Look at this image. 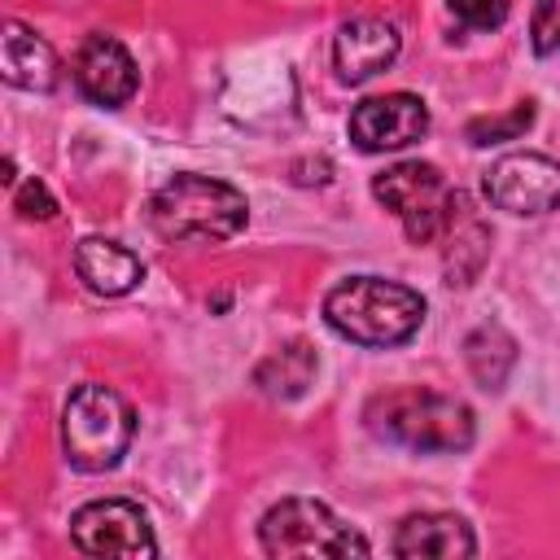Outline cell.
<instances>
[{"label":"cell","mask_w":560,"mask_h":560,"mask_svg":"<svg viewBox=\"0 0 560 560\" xmlns=\"http://www.w3.org/2000/svg\"><path fill=\"white\" fill-rule=\"evenodd\" d=\"M368 433H376L389 446H407L420 455H455L468 451L477 438L472 407L455 394H438L424 385H398L385 394H372L363 407Z\"/></svg>","instance_id":"1"},{"label":"cell","mask_w":560,"mask_h":560,"mask_svg":"<svg viewBox=\"0 0 560 560\" xmlns=\"http://www.w3.org/2000/svg\"><path fill=\"white\" fill-rule=\"evenodd\" d=\"M324 319L354 346H402L424 324V298L398 280L381 276H350L324 293Z\"/></svg>","instance_id":"2"},{"label":"cell","mask_w":560,"mask_h":560,"mask_svg":"<svg viewBox=\"0 0 560 560\" xmlns=\"http://www.w3.org/2000/svg\"><path fill=\"white\" fill-rule=\"evenodd\" d=\"M245 219H249V206H245L241 188L210 179V175H192V171L166 179L149 201V223L166 241L214 245V241L236 236L245 228Z\"/></svg>","instance_id":"3"},{"label":"cell","mask_w":560,"mask_h":560,"mask_svg":"<svg viewBox=\"0 0 560 560\" xmlns=\"http://www.w3.org/2000/svg\"><path fill=\"white\" fill-rule=\"evenodd\" d=\"M136 433L131 402L109 385H79L61 407V451L79 472H109Z\"/></svg>","instance_id":"4"},{"label":"cell","mask_w":560,"mask_h":560,"mask_svg":"<svg viewBox=\"0 0 560 560\" xmlns=\"http://www.w3.org/2000/svg\"><path fill=\"white\" fill-rule=\"evenodd\" d=\"M372 197L402 223L407 241L416 245H433L446 232H455L464 197L446 184V175L433 162H394L372 179Z\"/></svg>","instance_id":"5"},{"label":"cell","mask_w":560,"mask_h":560,"mask_svg":"<svg viewBox=\"0 0 560 560\" xmlns=\"http://www.w3.org/2000/svg\"><path fill=\"white\" fill-rule=\"evenodd\" d=\"M267 556H368V538L319 499H280L258 521Z\"/></svg>","instance_id":"6"},{"label":"cell","mask_w":560,"mask_h":560,"mask_svg":"<svg viewBox=\"0 0 560 560\" xmlns=\"http://www.w3.org/2000/svg\"><path fill=\"white\" fill-rule=\"evenodd\" d=\"M70 538L83 556H158V538L149 529V516L131 499H92L70 516Z\"/></svg>","instance_id":"7"},{"label":"cell","mask_w":560,"mask_h":560,"mask_svg":"<svg viewBox=\"0 0 560 560\" xmlns=\"http://www.w3.org/2000/svg\"><path fill=\"white\" fill-rule=\"evenodd\" d=\"M486 201L508 214H551L560 210V162L547 153H508L486 179Z\"/></svg>","instance_id":"8"},{"label":"cell","mask_w":560,"mask_h":560,"mask_svg":"<svg viewBox=\"0 0 560 560\" xmlns=\"http://www.w3.org/2000/svg\"><path fill=\"white\" fill-rule=\"evenodd\" d=\"M429 131V105L411 92H385L368 96L350 114V140L363 153H394L416 144Z\"/></svg>","instance_id":"9"},{"label":"cell","mask_w":560,"mask_h":560,"mask_svg":"<svg viewBox=\"0 0 560 560\" xmlns=\"http://www.w3.org/2000/svg\"><path fill=\"white\" fill-rule=\"evenodd\" d=\"M70 79L92 105H105V109L127 105L136 96V83H140L131 52L114 35H101V31L79 39V48L70 57Z\"/></svg>","instance_id":"10"},{"label":"cell","mask_w":560,"mask_h":560,"mask_svg":"<svg viewBox=\"0 0 560 560\" xmlns=\"http://www.w3.org/2000/svg\"><path fill=\"white\" fill-rule=\"evenodd\" d=\"M402 35L385 18H350L332 39V66L341 83H368L385 66H394Z\"/></svg>","instance_id":"11"},{"label":"cell","mask_w":560,"mask_h":560,"mask_svg":"<svg viewBox=\"0 0 560 560\" xmlns=\"http://www.w3.org/2000/svg\"><path fill=\"white\" fill-rule=\"evenodd\" d=\"M389 551L420 560H455V556H477V538L468 521L455 512H411L398 521Z\"/></svg>","instance_id":"12"},{"label":"cell","mask_w":560,"mask_h":560,"mask_svg":"<svg viewBox=\"0 0 560 560\" xmlns=\"http://www.w3.org/2000/svg\"><path fill=\"white\" fill-rule=\"evenodd\" d=\"M74 271L79 280L101 293V298H122L144 280V262L140 254H131L127 245L109 241V236H88L74 245Z\"/></svg>","instance_id":"13"},{"label":"cell","mask_w":560,"mask_h":560,"mask_svg":"<svg viewBox=\"0 0 560 560\" xmlns=\"http://www.w3.org/2000/svg\"><path fill=\"white\" fill-rule=\"evenodd\" d=\"M0 66H4V79L13 88H26V92H48L61 79L52 44L44 35H35L31 26H22V22L4 26V35H0Z\"/></svg>","instance_id":"14"},{"label":"cell","mask_w":560,"mask_h":560,"mask_svg":"<svg viewBox=\"0 0 560 560\" xmlns=\"http://www.w3.org/2000/svg\"><path fill=\"white\" fill-rule=\"evenodd\" d=\"M311 376H315V350H311L306 341L280 346V350H276L271 359H262L258 372H254L258 389L271 394V398H298V394L311 385Z\"/></svg>","instance_id":"15"},{"label":"cell","mask_w":560,"mask_h":560,"mask_svg":"<svg viewBox=\"0 0 560 560\" xmlns=\"http://www.w3.org/2000/svg\"><path fill=\"white\" fill-rule=\"evenodd\" d=\"M464 359H468V372L477 376V385L486 389H503L512 363H516V341L499 328V324H481L468 341H464Z\"/></svg>","instance_id":"16"},{"label":"cell","mask_w":560,"mask_h":560,"mask_svg":"<svg viewBox=\"0 0 560 560\" xmlns=\"http://www.w3.org/2000/svg\"><path fill=\"white\" fill-rule=\"evenodd\" d=\"M529 122H534V101H521L508 114L472 118L468 122V144H503V140H516L521 131H529Z\"/></svg>","instance_id":"17"},{"label":"cell","mask_w":560,"mask_h":560,"mask_svg":"<svg viewBox=\"0 0 560 560\" xmlns=\"http://www.w3.org/2000/svg\"><path fill=\"white\" fill-rule=\"evenodd\" d=\"M446 9L464 31H499L508 22L512 0H446Z\"/></svg>","instance_id":"18"},{"label":"cell","mask_w":560,"mask_h":560,"mask_svg":"<svg viewBox=\"0 0 560 560\" xmlns=\"http://www.w3.org/2000/svg\"><path fill=\"white\" fill-rule=\"evenodd\" d=\"M529 39L538 57H556L560 61V0H538L534 18H529Z\"/></svg>","instance_id":"19"},{"label":"cell","mask_w":560,"mask_h":560,"mask_svg":"<svg viewBox=\"0 0 560 560\" xmlns=\"http://www.w3.org/2000/svg\"><path fill=\"white\" fill-rule=\"evenodd\" d=\"M13 210H18L22 219H52V214H57V201H52V192L31 175V179L18 184V192H13Z\"/></svg>","instance_id":"20"}]
</instances>
